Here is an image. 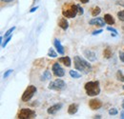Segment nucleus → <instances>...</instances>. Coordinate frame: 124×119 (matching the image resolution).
Instances as JSON below:
<instances>
[{
	"label": "nucleus",
	"mask_w": 124,
	"mask_h": 119,
	"mask_svg": "<svg viewBox=\"0 0 124 119\" xmlns=\"http://www.w3.org/2000/svg\"><path fill=\"white\" fill-rule=\"evenodd\" d=\"M74 63H75L76 70L78 72H83L84 74H89L92 71V65L88 61L84 60L78 55L74 57Z\"/></svg>",
	"instance_id": "nucleus-1"
},
{
	"label": "nucleus",
	"mask_w": 124,
	"mask_h": 119,
	"mask_svg": "<svg viewBox=\"0 0 124 119\" xmlns=\"http://www.w3.org/2000/svg\"><path fill=\"white\" fill-rule=\"evenodd\" d=\"M87 95L89 96H96L100 93V86L98 81H89L84 86Z\"/></svg>",
	"instance_id": "nucleus-2"
},
{
	"label": "nucleus",
	"mask_w": 124,
	"mask_h": 119,
	"mask_svg": "<svg viewBox=\"0 0 124 119\" xmlns=\"http://www.w3.org/2000/svg\"><path fill=\"white\" fill-rule=\"evenodd\" d=\"M36 116V112L35 111L31 110V109H21L17 114V118L19 119H31V118H35Z\"/></svg>",
	"instance_id": "nucleus-3"
},
{
	"label": "nucleus",
	"mask_w": 124,
	"mask_h": 119,
	"mask_svg": "<svg viewBox=\"0 0 124 119\" xmlns=\"http://www.w3.org/2000/svg\"><path fill=\"white\" fill-rule=\"evenodd\" d=\"M62 15L64 17L66 18H74L78 15V5H75V4H72L69 6L68 9H63L62 11Z\"/></svg>",
	"instance_id": "nucleus-4"
},
{
	"label": "nucleus",
	"mask_w": 124,
	"mask_h": 119,
	"mask_svg": "<svg viewBox=\"0 0 124 119\" xmlns=\"http://www.w3.org/2000/svg\"><path fill=\"white\" fill-rule=\"evenodd\" d=\"M36 90H37V89H36L35 86H33V85L28 86V88L25 89V91H24L23 94H22L21 100H22L23 102H28V101H30L31 98H32L33 94L36 92Z\"/></svg>",
	"instance_id": "nucleus-5"
},
{
	"label": "nucleus",
	"mask_w": 124,
	"mask_h": 119,
	"mask_svg": "<svg viewBox=\"0 0 124 119\" xmlns=\"http://www.w3.org/2000/svg\"><path fill=\"white\" fill-rule=\"evenodd\" d=\"M66 83L62 79H56L54 82H51L49 84V89H54V90H62L65 89Z\"/></svg>",
	"instance_id": "nucleus-6"
},
{
	"label": "nucleus",
	"mask_w": 124,
	"mask_h": 119,
	"mask_svg": "<svg viewBox=\"0 0 124 119\" xmlns=\"http://www.w3.org/2000/svg\"><path fill=\"white\" fill-rule=\"evenodd\" d=\"M52 71H53L54 74L57 77H63L65 75V72H64L63 68L60 66V64H58V62L54 63V65L52 67Z\"/></svg>",
	"instance_id": "nucleus-7"
},
{
	"label": "nucleus",
	"mask_w": 124,
	"mask_h": 119,
	"mask_svg": "<svg viewBox=\"0 0 124 119\" xmlns=\"http://www.w3.org/2000/svg\"><path fill=\"white\" fill-rule=\"evenodd\" d=\"M83 54L86 57V59L88 61H90V62H94L96 60V54L91 50H84Z\"/></svg>",
	"instance_id": "nucleus-8"
},
{
	"label": "nucleus",
	"mask_w": 124,
	"mask_h": 119,
	"mask_svg": "<svg viewBox=\"0 0 124 119\" xmlns=\"http://www.w3.org/2000/svg\"><path fill=\"white\" fill-rule=\"evenodd\" d=\"M89 107L92 109V110H98L102 107V102L99 100V99H96V98H93L91 99L89 101Z\"/></svg>",
	"instance_id": "nucleus-9"
},
{
	"label": "nucleus",
	"mask_w": 124,
	"mask_h": 119,
	"mask_svg": "<svg viewBox=\"0 0 124 119\" xmlns=\"http://www.w3.org/2000/svg\"><path fill=\"white\" fill-rule=\"evenodd\" d=\"M90 25H95V26H99V27H104L106 22L104 20V18L102 17H96V18H93L92 20L89 21Z\"/></svg>",
	"instance_id": "nucleus-10"
},
{
	"label": "nucleus",
	"mask_w": 124,
	"mask_h": 119,
	"mask_svg": "<svg viewBox=\"0 0 124 119\" xmlns=\"http://www.w3.org/2000/svg\"><path fill=\"white\" fill-rule=\"evenodd\" d=\"M62 107H63V105H62L61 103H57V104L53 105V106H51V107L47 110V112H48L49 114H51V115H54V114H55L59 110H61Z\"/></svg>",
	"instance_id": "nucleus-11"
},
{
	"label": "nucleus",
	"mask_w": 124,
	"mask_h": 119,
	"mask_svg": "<svg viewBox=\"0 0 124 119\" xmlns=\"http://www.w3.org/2000/svg\"><path fill=\"white\" fill-rule=\"evenodd\" d=\"M54 47H55V49H56V52H57L59 54L63 55L64 52H65V50H64V47H63L61 45V43H60V41L55 38V39L54 40Z\"/></svg>",
	"instance_id": "nucleus-12"
},
{
	"label": "nucleus",
	"mask_w": 124,
	"mask_h": 119,
	"mask_svg": "<svg viewBox=\"0 0 124 119\" xmlns=\"http://www.w3.org/2000/svg\"><path fill=\"white\" fill-rule=\"evenodd\" d=\"M58 61L60 62V63H62V64H64V66L65 67H71V65H72V60H71V58L69 57V56H63V57H60L59 59H58Z\"/></svg>",
	"instance_id": "nucleus-13"
},
{
	"label": "nucleus",
	"mask_w": 124,
	"mask_h": 119,
	"mask_svg": "<svg viewBox=\"0 0 124 119\" xmlns=\"http://www.w3.org/2000/svg\"><path fill=\"white\" fill-rule=\"evenodd\" d=\"M58 26L61 28L62 30H66L67 29H68V27H69V23H68V21H67V19H66L65 17H63V18H60V19H59Z\"/></svg>",
	"instance_id": "nucleus-14"
},
{
	"label": "nucleus",
	"mask_w": 124,
	"mask_h": 119,
	"mask_svg": "<svg viewBox=\"0 0 124 119\" xmlns=\"http://www.w3.org/2000/svg\"><path fill=\"white\" fill-rule=\"evenodd\" d=\"M78 104H71L68 108V113L71 115H74L78 112Z\"/></svg>",
	"instance_id": "nucleus-15"
},
{
	"label": "nucleus",
	"mask_w": 124,
	"mask_h": 119,
	"mask_svg": "<svg viewBox=\"0 0 124 119\" xmlns=\"http://www.w3.org/2000/svg\"><path fill=\"white\" fill-rule=\"evenodd\" d=\"M103 18H104L106 24H108V25H114V24H115V18L113 17V15L107 14V15H104Z\"/></svg>",
	"instance_id": "nucleus-16"
},
{
	"label": "nucleus",
	"mask_w": 124,
	"mask_h": 119,
	"mask_svg": "<svg viewBox=\"0 0 124 119\" xmlns=\"http://www.w3.org/2000/svg\"><path fill=\"white\" fill-rule=\"evenodd\" d=\"M112 55H113V51H112V49L110 48V47H107L104 51H103V56L105 57V58H111L112 57Z\"/></svg>",
	"instance_id": "nucleus-17"
},
{
	"label": "nucleus",
	"mask_w": 124,
	"mask_h": 119,
	"mask_svg": "<svg viewBox=\"0 0 124 119\" xmlns=\"http://www.w3.org/2000/svg\"><path fill=\"white\" fill-rule=\"evenodd\" d=\"M69 74H70V76L72 77V78H74V79H78V78H80L81 77V74L77 72V71H74V70H71L70 72H69Z\"/></svg>",
	"instance_id": "nucleus-18"
},
{
	"label": "nucleus",
	"mask_w": 124,
	"mask_h": 119,
	"mask_svg": "<svg viewBox=\"0 0 124 119\" xmlns=\"http://www.w3.org/2000/svg\"><path fill=\"white\" fill-rule=\"evenodd\" d=\"M100 13H101V9L99 7H97V6H95L92 10V15H93V17H96Z\"/></svg>",
	"instance_id": "nucleus-19"
},
{
	"label": "nucleus",
	"mask_w": 124,
	"mask_h": 119,
	"mask_svg": "<svg viewBox=\"0 0 124 119\" xmlns=\"http://www.w3.org/2000/svg\"><path fill=\"white\" fill-rule=\"evenodd\" d=\"M49 57H53V58H55L56 56H57V53L54 52V49H49V51H48V54H47Z\"/></svg>",
	"instance_id": "nucleus-20"
},
{
	"label": "nucleus",
	"mask_w": 124,
	"mask_h": 119,
	"mask_svg": "<svg viewBox=\"0 0 124 119\" xmlns=\"http://www.w3.org/2000/svg\"><path fill=\"white\" fill-rule=\"evenodd\" d=\"M41 80H46V79H51L52 78V74H51V72H49V71H45L44 72V74L43 75L41 76Z\"/></svg>",
	"instance_id": "nucleus-21"
},
{
	"label": "nucleus",
	"mask_w": 124,
	"mask_h": 119,
	"mask_svg": "<svg viewBox=\"0 0 124 119\" xmlns=\"http://www.w3.org/2000/svg\"><path fill=\"white\" fill-rule=\"evenodd\" d=\"M16 30V27L10 28L9 30H8L7 31H6V32H5V35H4V36H5V38H7V37H9L10 35H12V33L14 32V30Z\"/></svg>",
	"instance_id": "nucleus-22"
},
{
	"label": "nucleus",
	"mask_w": 124,
	"mask_h": 119,
	"mask_svg": "<svg viewBox=\"0 0 124 119\" xmlns=\"http://www.w3.org/2000/svg\"><path fill=\"white\" fill-rule=\"evenodd\" d=\"M116 77H117V79H118L119 81L124 82V75L121 71H117V73H116Z\"/></svg>",
	"instance_id": "nucleus-23"
},
{
	"label": "nucleus",
	"mask_w": 124,
	"mask_h": 119,
	"mask_svg": "<svg viewBox=\"0 0 124 119\" xmlns=\"http://www.w3.org/2000/svg\"><path fill=\"white\" fill-rule=\"evenodd\" d=\"M117 113H118V111L116 108H112V109L109 110V114L110 115H116Z\"/></svg>",
	"instance_id": "nucleus-24"
},
{
	"label": "nucleus",
	"mask_w": 124,
	"mask_h": 119,
	"mask_svg": "<svg viewBox=\"0 0 124 119\" xmlns=\"http://www.w3.org/2000/svg\"><path fill=\"white\" fill-rule=\"evenodd\" d=\"M12 37H13V36H12V35H10V36H9V37H7V38H6V39H5V41H3V43H2V44H1V47H2V48H3V49H4V48H5V47H6V46H7V44H8V43H9V42H10V40H11V39H12Z\"/></svg>",
	"instance_id": "nucleus-25"
},
{
	"label": "nucleus",
	"mask_w": 124,
	"mask_h": 119,
	"mask_svg": "<svg viewBox=\"0 0 124 119\" xmlns=\"http://www.w3.org/2000/svg\"><path fill=\"white\" fill-rule=\"evenodd\" d=\"M117 17H118V19H119L120 21L124 22V10L123 11H119V12L117 13Z\"/></svg>",
	"instance_id": "nucleus-26"
},
{
	"label": "nucleus",
	"mask_w": 124,
	"mask_h": 119,
	"mask_svg": "<svg viewBox=\"0 0 124 119\" xmlns=\"http://www.w3.org/2000/svg\"><path fill=\"white\" fill-rule=\"evenodd\" d=\"M13 72H14V71H13V70H11V69H10V70H8V71H6V72H5V74H4V76H3V77H4V79L8 78L10 75L13 74Z\"/></svg>",
	"instance_id": "nucleus-27"
},
{
	"label": "nucleus",
	"mask_w": 124,
	"mask_h": 119,
	"mask_svg": "<svg viewBox=\"0 0 124 119\" xmlns=\"http://www.w3.org/2000/svg\"><path fill=\"white\" fill-rule=\"evenodd\" d=\"M78 15H82L84 14V10H83V8H81L80 5H78Z\"/></svg>",
	"instance_id": "nucleus-28"
},
{
	"label": "nucleus",
	"mask_w": 124,
	"mask_h": 119,
	"mask_svg": "<svg viewBox=\"0 0 124 119\" xmlns=\"http://www.w3.org/2000/svg\"><path fill=\"white\" fill-rule=\"evenodd\" d=\"M107 30L109 31H112L113 33H116V34H117V30H116V29H114L113 27H107Z\"/></svg>",
	"instance_id": "nucleus-29"
},
{
	"label": "nucleus",
	"mask_w": 124,
	"mask_h": 119,
	"mask_svg": "<svg viewBox=\"0 0 124 119\" xmlns=\"http://www.w3.org/2000/svg\"><path fill=\"white\" fill-rule=\"evenodd\" d=\"M119 59L121 62H124V52H119Z\"/></svg>",
	"instance_id": "nucleus-30"
},
{
	"label": "nucleus",
	"mask_w": 124,
	"mask_h": 119,
	"mask_svg": "<svg viewBox=\"0 0 124 119\" xmlns=\"http://www.w3.org/2000/svg\"><path fill=\"white\" fill-rule=\"evenodd\" d=\"M101 32H102V30H94V31H93V35H97V34H99V33H101Z\"/></svg>",
	"instance_id": "nucleus-31"
},
{
	"label": "nucleus",
	"mask_w": 124,
	"mask_h": 119,
	"mask_svg": "<svg viewBox=\"0 0 124 119\" xmlns=\"http://www.w3.org/2000/svg\"><path fill=\"white\" fill-rule=\"evenodd\" d=\"M37 9H38V7H37V6H36V7H34V8H31V10H30V13H31V14L34 13V12H35V11H36Z\"/></svg>",
	"instance_id": "nucleus-32"
},
{
	"label": "nucleus",
	"mask_w": 124,
	"mask_h": 119,
	"mask_svg": "<svg viewBox=\"0 0 124 119\" xmlns=\"http://www.w3.org/2000/svg\"><path fill=\"white\" fill-rule=\"evenodd\" d=\"M79 1H80L82 4H87V3L89 2V0H79Z\"/></svg>",
	"instance_id": "nucleus-33"
},
{
	"label": "nucleus",
	"mask_w": 124,
	"mask_h": 119,
	"mask_svg": "<svg viewBox=\"0 0 124 119\" xmlns=\"http://www.w3.org/2000/svg\"><path fill=\"white\" fill-rule=\"evenodd\" d=\"M120 118L121 119H124V111L120 113Z\"/></svg>",
	"instance_id": "nucleus-34"
},
{
	"label": "nucleus",
	"mask_w": 124,
	"mask_h": 119,
	"mask_svg": "<svg viewBox=\"0 0 124 119\" xmlns=\"http://www.w3.org/2000/svg\"><path fill=\"white\" fill-rule=\"evenodd\" d=\"M1 1L6 2V3H10V2H12V1H14V0H1Z\"/></svg>",
	"instance_id": "nucleus-35"
},
{
	"label": "nucleus",
	"mask_w": 124,
	"mask_h": 119,
	"mask_svg": "<svg viewBox=\"0 0 124 119\" xmlns=\"http://www.w3.org/2000/svg\"><path fill=\"white\" fill-rule=\"evenodd\" d=\"M94 118H98V119H100V118H101V116H100V115H95V116H94Z\"/></svg>",
	"instance_id": "nucleus-36"
},
{
	"label": "nucleus",
	"mask_w": 124,
	"mask_h": 119,
	"mask_svg": "<svg viewBox=\"0 0 124 119\" xmlns=\"http://www.w3.org/2000/svg\"><path fill=\"white\" fill-rule=\"evenodd\" d=\"M0 42H1V44H2V43H3V37H2V36H1V37H0Z\"/></svg>",
	"instance_id": "nucleus-37"
},
{
	"label": "nucleus",
	"mask_w": 124,
	"mask_h": 119,
	"mask_svg": "<svg viewBox=\"0 0 124 119\" xmlns=\"http://www.w3.org/2000/svg\"><path fill=\"white\" fill-rule=\"evenodd\" d=\"M122 108L124 109V100H123V102H122Z\"/></svg>",
	"instance_id": "nucleus-38"
},
{
	"label": "nucleus",
	"mask_w": 124,
	"mask_h": 119,
	"mask_svg": "<svg viewBox=\"0 0 124 119\" xmlns=\"http://www.w3.org/2000/svg\"><path fill=\"white\" fill-rule=\"evenodd\" d=\"M32 1H33V3H35V1H36V0H32Z\"/></svg>",
	"instance_id": "nucleus-39"
},
{
	"label": "nucleus",
	"mask_w": 124,
	"mask_h": 119,
	"mask_svg": "<svg viewBox=\"0 0 124 119\" xmlns=\"http://www.w3.org/2000/svg\"><path fill=\"white\" fill-rule=\"evenodd\" d=\"M122 89H124V86H122Z\"/></svg>",
	"instance_id": "nucleus-40"
}]
</instances>
